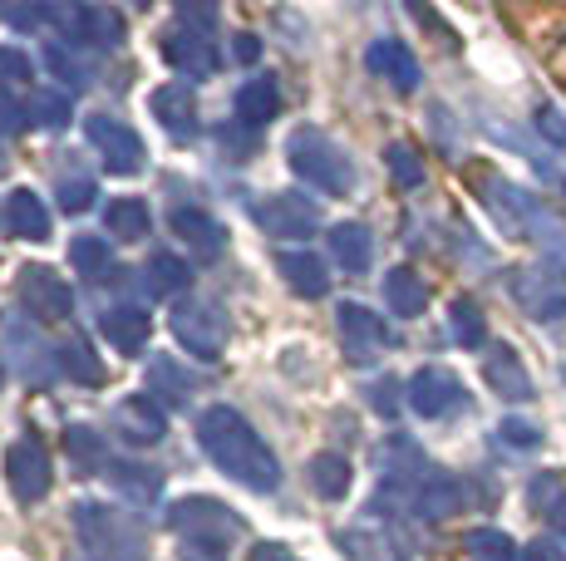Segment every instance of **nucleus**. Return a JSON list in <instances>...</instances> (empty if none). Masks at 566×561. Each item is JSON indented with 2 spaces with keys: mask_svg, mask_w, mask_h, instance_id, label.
<instances>
[{
  "mask_svg": "<svg viewBox=\"0 0 566 561\" xmlns=\"http://www.w3.org/2000/svg\"><path fill=\"white\" fill-rule=\"evenodd\" d=\"M202 444L232 478H242L247 488H276V458H271L266 444H261L232 409H212V414L202 419Z\"/></svg>",
  "mask_w": 566,
  "mask_h": 561,
  "instance_id": "f257e3e1",
  "label": "nucleus"
},
{
  "mask_svg": "<svg viewBox=\"0 0 566 561\" xmlns=\"http://www.w3.org/2000/svg\"><path fill=\"white\" fill-rule=\"evenodd\" d=\"M291 148H296V168L306 172L315 188H325V192H345V188H350V178H355L350 163H345V158L335 154L321 134H301Z\"/></svg>",
  "mask_w": 566,
  "mask_h": 561,
  "instance_id": "f03ea898",
  "label": "nucleus"
},
{
  "mask_svg": "<svg viewBox=\"0 0 566 561\" xmlns=\"http://www.w3.org/2000/svg\"><path fill=\"white\" fill-rule=\"evenodd\" d=\"M409 404L419 409L423 419H449L453 409L468 404V394H463V384L453 380L449 370H419L409 380Z\"/></svg>",
  "mask_w": 566,
  "mask_h": 561,
  "instance_id": "7ed1b4c3",
  "label": "nucleus"
},
{
  "mask_svg": "<svg viewBox=\"0 0 566 561\" xmlns=\"http://www.w3.org/2000/svg\"><path fill=\"white\" fill-rule=\"evenodd\" d=\"M513 296L532 320H562L566 316V286L542 272H517L513 276Z\"/></svg>",
  "mask_w": 566,
  "mask_h": 561,
  "instance_id": "20e7f679",
  "label": "nucleus"
},
{
  "mask_svg": "<svg viewBox=\"0 0 566 561\" xmlns=\"http://www.w3.org/2000/svg\"><path fill=\"white\" fill-rule=\"evenodd\" d=\"M10 483H15V498H45L50 488V458L45 448L35 444V438H25V444L10 448Z\"/></svg>",
  "mask_w": 566,
  "mask_h": 561,
  "instance_id": "39448f33",
  "label": "nucleus"
},
{
  "mask_svg": "<svg viewBox=\"0 0 566 561\" xmlns=\"http://www.w3.org/2000/svg\"><path fill=\"white\" fill-rule=\"evenodd\" d=\"M340 336H345V345H350V360H375V354L389 345L385 320L369 316L365 306H345L340 310Z\"/></svg>",
  "mask_w": 566,
  "mask_h": 561,
  "instance_id": "423d86ee",
  "label": "nucleus"
},
{
  "mask_svg": "<svg viewBox=\"0 0 566 561\" xmlns=\"http://www.w3.org/2000/svg\"><path fill=\"white\" fill-rule=\"evenodd\" d=\"M369 70L375 74H385L395 89H413L419 84V60H413V50L409 45H399V40H379L375 50H369Z\"/></svg>",
  "mask_w": 566,
  "mask_h": 561,
  "instance_id": "0eeeda50",
  "label": "nucleus"
},
{
  "mask_svg": "<svg viewBox=\"0 0 566 561\" xmlns=\"http://www.w3.org/2000/svg\"><path fill=\"white\" fill-rule=\"evenodd\" d=\"M483 374H488V384H493L503 399H517V404H522V399H532V374L522 370V360L507 350V345L488 354V370Z\"/></svg>",
  "mask_w": 566,
  "mask_h": 561,
  "instance_id": "6e6552de",
  "label": "nucleus"
},
{
  "mask_svg": "<svg viewBox=\"0 0 566 561\" xmlns=\"http://www.w3.org/2000/svg\"><path fill=\"white\" fill-rule=\"evenodd\" d=\"M385 300H389V310L395 316H423V306H429V286H423V276H413V272H389V280H385Z\"/></svg>",
  "mask_w": 566,
  "mask_h": 561,
  "instance_id": "1a4fd4ad",
  "label": "nucleus"
},
{
  "mask_svg": "<svg viewBox=\"0 0 566 561\" xmlns=\"http://www.w3.org/2000/svg\"><path fill=\"white\" fill-rule=\"evenodd\" d=\"M90 134H94V144H99L104 154L114 158V168H124V172H128V168L138 163V138L128 134L124 124H114V118H108V124H104V118H94Z\"/></svg>",
  "mask_w": 566,
  "mask_h": 561,
  "instance_id": "9d476101",
  "label": "nucleus"
},
{
  "mask_svg": "<svg viewBox=\"0 0 566 561\" xmlns=\"http://www.w3.org/2000/svg\"><path fill=\"white\" fill-rule=\"evenodd\" d=\"M118 428H124L134 444H154V438L163 434V419L148 399H128V404L118 409Z\"/></svg>",
  "mask_w": 566,
  "mask_h": 561,
  "instance_id": "9b49d317",
  "label": "nucleus"
},
{
  "mask_svg": "<svg viewBox=\"0 0 566 561\" xmlns=\"http://www.w3.org/2000/svg\"><path fill=\"white\" fill-rule=\"evenodd\" d=\"M311 483L321 498H345V488H350V463H345L340 453H321V458L311 463Z\"/></svg>",
  "mask_w": 566,
  "mask_h": 561,
  "instance_id": "f8f14e48",
  "label": "nucleus"
},
{
  "mask_svg": "<svg viewBox=\"0 0 566 561\" xmlns=\"http://www.w3.org/2000/svg\"><path fill=\"white\" fill-rule=\"evenodd\" d=\"M369 252H375V242H369L365 226H335V256H340L345 272H365Z\"/></svg>",
  "mask_w": 566,
  "mask_h": 561,
  "instance_id": "ddd939ff",
  "label": "nucleus"
},
{
  "mask_svg": "<svg viewBox=\"0 0 566 561\" xmlns=\"http://www.w3.org/2000/svg\"><path fill=\"white\" fill-rule=\"evenodd\" d=\"M261 222L271 226V232H281V236H296V232H306V226L315 222V212L306 208V202H271V208H261Z\"/></svg>",
  "mask_w": 566,
  "mask_h": 561,
  "instance_id": "4468645a",
  "label": "nucleus"
},
{
  "mask_svg": "<svg viewBox=\"0 0 566 561\" xmlns=\"http://www.w3.org/2000/svg\"><path fill=\"white\" fill-rule=\"evenodd\" d=\"M25 300H35V310H45V316H60L70 306V290L50 272H25Z\"/></svg>",
  "mask_w": 566,
  "mask_h": 561,
  "instance_id": "2eb2a0df",
  "label": "nucleus"
},
{
  "mask_svg": "<svg viewBox=\"0 0 566 561\" xmlns=\"http://www.w3.org/2000/svg\"><path fill=\"white\" fill-rule=\"evenodd\" d=\"M468 552H473V561H522L513 537L497 532V527H478V532H468Z\"/></svg>",
  "mask_w": 566,
  "mask_h": 561,
  "instance_id": "dca6fc26",
  "label": "nucleus"
},
{
  "mask_svg": "<svg viewBox=\"0 0 566 561\" xmlns=\"http://www.w3.org/2000/svg\"><path fill=\"white\" fill-rule=\"evenodd\" d=\"M453 340L468 345V350H478L488 340V320L473 300H453Z\"/></svg>",
  "mask_w": 566,
  "mask_h": 561,
  "instance_id": "f3484780",
  "label": "nucleus"
},
{
  "mask_svg": "<svg viewBox=\"0 0 566 561\" xmlns=\"http://www.w3.org/2000/svg\"><path fill=\"white\" fill-rule=\"evenodd\" d=\"M10 226H15V232H25V236H45L50 218H45V208H40V198L15 192V198H10Z\"/></svg>",
  "mask_w": 566,
  "mask_h": 561,
  "instance_id": "a211bd4d",
  "label": "nucleus"
},
{
  "mask_svg": "<svg viewBox=\"0 0 566 561\" xmlns=\"http://www.w3.org/2000/svg\"><path fill=\"white\" fill-rule=\"evenodd\" d=\"M281 266L291 272V286L306 290V296H325V286H331V280H325V266L315 262V256H281Z\"/></svg>",
  "mask_w": 566,
  "mask_h": 561,
  "instance_id": "6ab92c4d",
  "label": "nucleus"
},
{
  "mask_svg": "<svg viewBox=\"0 0 566 561\" xmlns=\"http://www.w3.org/2000/svg\"><path fill=\"white\" fill-rule=\"evenodd\" d=\"M237 114H242L247 124H261L266 114H276V84L256 80L252 89H242V99H237Z\"/></svg>",
  "mask_w": 566,
  "mask_h": 561,
  "instance_id": "aec40b11",
  "label": "nucleus"
},
{
  "mask_svg": "<svg viewBox=\"0 0 566 561\" xmlns=\"http://www.w3.org/2000/svg\"><path fill=\"white\" fill-rule=\"evenodd\" d=\"M144 330H148V316H138V310H114V316H104V336L114 345H124V350L144 340Z\"/></svg>",
  "mask_w": 566,
  "mask_h": 561,
  "instance_id": "412c9836",
  "label": "nucleus"
},
{
  "mask_svg": "<svg viewBox=\"0 0 566 561\" xmlns=\"http://www.w3.org/2000/svg\"><path fill=\"white\" fill-rule=\"evenodd\" d=\"M389 172H395V182H405V188H419L423 182V163H419V154H413L409 144L389 148Z\"/></svg>",
  "mask_w": 566,
  "mask_h": 561,
  "instance_id": "4be33fe9",
  "label": "nucleus"
},
{
  "mask_svg": "<svg viewBox=\"0 0 566 561\" xmlns=\"http://www.w3.org/2000/svg\"><path fill=\"white\" fill-rule=\"evenodd\" d=\"M108 226H114L118 236L144 232V226H148V208H144V202H114V208H108Z\"/></svg>",
  "mask_w": 566,
  "mask_h": 561,
  "instance_id": "5701e85b",
  "label": "nucleus"
},
{
  "mask_svg": "<svg viewBox=\"0 0 566 561\" xmlns=\"http://www.w3.org/2000/svg\"><path fill=\"white\" fill-rule=\"evenodd\" d=\"M497 434H503L507 448H537L542 444V428L527 424V419H503V428H497Z\"/></svg>",
  "mask_w": 566,
  "mask_h": 561,
  "instance_id": "b1692460",
  "label": "nucleus"
},
{
  "mask_svg": "<svg viewBox=\"0 0 566 561\" xmlns=\"http://www.w3.org/2000/svg\"><path fill=\"white\" fill-rule=\"evenodd\" d=\"M537 134L547 138V144H557L562 154H566V118H562V109H552V104H542V109H537Z\"/></svg>",
  "mask_w": 566,
  "mask_h": 561,
  "instance_id": "393cba45",
  "label": "nucleus"
},
{
  "mask_svg": "<svg viewBox=\"0 0 566 561\" xmlns=\"http://www.w3.org/2000/svg\"><path fill=\"white\" fill-rule=\"evenodd\" d=\"M522 561H566V552L557 542H547V537H542V542H532L527 552H522Z\"/></svg>",
  "mask_w": 566,
  "mask_h": 561,
  "instance_id": "a878e982",
  "label": "nucleus"
},
{
  "mask_svg": "<svg viewBox=\"0 0 566 561\" xmlns=\"http://www.w3.org/2000/svg\"><path fill=\"white\" fill-rule=\"evenodd\" d=\"M552 517H557V522L566 527V502H557V512H552Z\"/></svg>",
  "mask_w": 566,
  "mask_h": 561,
  "instance_id": "bb28decb",
  "label": "nucleus"
}]
</instances>
